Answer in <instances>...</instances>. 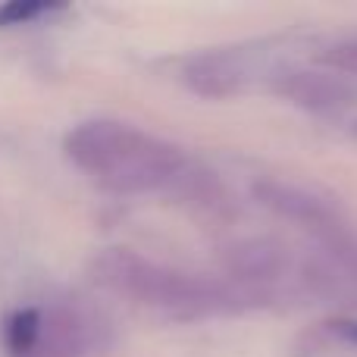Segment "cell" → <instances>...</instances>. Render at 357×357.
Listing matches in <instances>:
<instances>
[{
	"instance_id": "5",
	"label": "cell",
	"mask_w": 357,
	"mask_h": 357,
	"mask_svg": "<svg viewBox=\"0 0 357 357\" xmlns=\"http://www.w3.org/2000/svg\"><path fill=\"white\" fill-rule=\"evenodd\" d=\"M254 197L270 213L291 222H301V226H333L335 216H339L326 197L314 195V191L301 188V185L276 182V178H264V182L254 185Z\"/></svg>"
},
{
	"instance_id": "4",
	"label": "cell",
	"mask_w": 357,
	"mask_h": 357,
	"mask_svg": "<svg viewBox=\"0 0 357 357\" xmlns=\"http://www.w3.org/2000/svg\"><path fill=\"white\" fill-rule=\"evenodd\" d=\"M279 94H282L291 107L307 110V113H342L357 100L354 85L345 75L317 73V69L289 73L279 82Z\"/></svg>"
},
{
	"instance_id": "3",
	"label": "cell",
	"mask_w": 357,
	"mask_h": 357,
	"mask_svg": "<svg viewBox=\"0 0 357 357\" xmlns=\"http://www.w3.org/2000/svg\"><path fill=\"white\" fill-rule=\"evenodd\" d=\"M91 333L88 317L73 307H22L3 323V351L6 357H85Z\"/></svg>"
},
{
	"instance_id": "7",
	"label": "cell",
	"mask_w": 357,
	"mask_h": 357,
	"mask_svg": "<svg viewBox=\"0 0 357 357\" xmlns=\"http://www.w3.org/2000/svg\"><path fill=\"white\" fill-rule=\"evenodd\" d=\"M182 75L185 85L201 98H229V94H238L245 85V73L238 69V63L222 54L197 56L185 66Z\"/></svg>"
},
{
	"instance_id": "8",
	"label": "cell",
	"mask_w": 357,
	"mask_h": 357,
	"mask_svg": "<svg viewBox=\"0 0 357 357\" xmlns=\"http://www.w3.org/2000/svg\"><path fill=\"white\" fill-rule=\"evenodd\" d=\"M60 3H35V0H10V3L0 6V29H13V25H29L41 16L50 13H60Z\"/></svg>"
},
{
	"instance_id": "6",
	"label": "cell",
	"mask_w": 357,
	"mask_h": 357,
	"mask_svg": "<svg viewBox=\"0 0 357 357\" xmlns=\"http://www.w3.org/2000/svg\"><path fill=\"white\" fill-rule=\"evenodd\" d=\"M222 264L229 276H235L238 282H273L276 276H282L289 257L285 248L273 238H245L226 248Z\"/></svg>"
},
{
	"instance_id": "9",
	"label": "cell",
	"mask_w": 357,
	"mask_h": 357,
	"mask_svg": "<svg viewBox=\"0 0 357 357\" xmlns=\"http://www.w3.org/2000/svg\"><path fill=\"white\" fill-rule=\"evenodd\" d=\"M333 333L339 335L342 342H348V345H357V320H335Z\"/></svg>"
},
{
	"instance_id": "10",
	"label": "cell",
	"mask_w": 357,
	"mask_h": 357,
	"mask_svg": "<svg viewBox=\"0 0 357 357\" xmlns=\"http://www.w3.org/2000/svg\"><path fill=\"white\" fill-rule=\"evenodd\" d=\"M351 135L357 138V119H354V123H351Z\"/></svg>"
},
{
	"instance_id": "1",
	"label": "cell",
	"mask_w": 357,
	"mask_h": 357,
	"mask_svg": "<svg viewBox=\"0 0 357 357\" xmlns=\"http://www.w3.org/2000/svg\"><path fill=\"white\" fill-rule=\"evenodd\" d=\"M66 154L98 185L116 195H144L173 185L185 173L176 144L116 119H91L66 135Z\"/></svg>"
},
{
	"instance_id": "2",
	"label": "cell",
	"mask_w": 357,
	"mask_h": 357,
	"mask_svg": "<svg viewBox=\"0 0 357 357\" xmlns=\"http://www.w3.org/2000/svg\"><path fill=\"white\" fill-rule=\"evenodd\" d=\"M94 279L129 301L173 317L229 310L235 304L229 285L169 270V266H160L135 251H126V248H110L100 257H94Z\"/></svg>"
}]
</instances>
